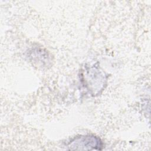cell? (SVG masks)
Returning <instances> with one entry per match:
<instances>
[{
  "label": "cell",
  "instance_id": "cell-1",
  "mask_svg": "<svg viewBox=\"0 0 151 151\" xmlns=\"http://www.w3.org/2000/svg\"><path fill=\"white\" fill-rule=\"evenodd\" d=\"M69 150H100L103 147L101 139L94 135L80 136L70 141L67 145Z\"/></svg>",
  "mask_w": 151,
  "mask_h": 151
}]
</instances>
